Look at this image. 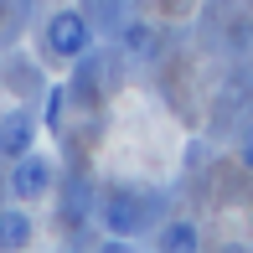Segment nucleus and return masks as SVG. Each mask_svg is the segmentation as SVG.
Masks as SVG:
<instances>
[{
    "mask_svg": "<svg viewBox=\"0 0 253 253\" xmlns=\"http://www.w3.org/2000/svg\"><path fill=\"white\" fill-rule=\"evenodd\" d=\"M42 42H47L52 57H83L88 52V16L83 10H52Z\"/></svg>",
    "mask_w": 253,
    "mask_h": 253,
    "instance_id": "f257e3e1",
    "label": "nucleus"
},
{
    "mask_svg": "<svg viewBox=\"0 0 253 253\" xmlns=\"http://www.w3.org/2000/svg\"><path fill=\"white\" fill-rule=\"evenodd\" d=\"M47 186H52V160L26 150L16 160V170H10V191H16L21 202H37V197H47Z\"/></svg>",
    "mask_w": 253,
    "mask_h": 253,
    "instance_id": "7ed1b4c3",
    "label": "nucleus"
},
{
    "mask_svg": "<svg viewBox=\"0 0 253 253\" xmlns=\"http://www.w3.org/2000/svg\"><path fill=\"white\" fill-rule=\"evenodd\" d=\"M31 238V217L26 212H0V248H21Z\"/></svg>",
    "mask_w": 253,
    "mask_h": 253,
    "instance_id": "39448f33",
    "label": "nucleus"
},
{
    "mask_svg": "<svg viewBox=\"0 0 253 253\" xmlns=\"http://www.w3.org/2000/svg\"><path fill=\"white\" fill-rule=\"evenodd\" d=\"M31 140H37V124H31L26 109L0 114V155H5V160H21V155L31 150Z\"/></svg>",
    "mask_w": 253,
    "mask_h": 253,
    "instance_id": "20e7f679",
    "label": "nucleus"
},
{
    "mask_svg": "<svg viewBox=\"0 0 253 253\" xmlns=\"http://www.w3.org/2000/svg\"><path fill=\"white\" fill-rule=\"evenodd\" d=\"M98 222L109 227V233H119V238H134V233L145 227V202L134 197V191H109Z\"/></svg>",
    "mask_w": 253,
    "mask_h": 253,
    "instance_id": "f03ea898",
    "label": "nucleus"
},
{
    "mask_svg": "<svg viewBox=\"0 0 253 253\" xmlns=\"http://www.w3.org/2000/svg\"><path fill=\"white\" fill-rule=\"evenodd\" d=\"M62 103H67V88H52V93H47V109H42L47 129H57V124H62Z\"/></svg>",
    "mask_w": 253,
    "mask_h": 253,
    "instance_id": "6e6552de",
    "label": "nucleus"
},
{
    "mask_svg": "<svg viewBox=\"0 0 253 253\" xmlns=\"http://www.w3.org/2000/svg\"><path fill=\"white\" fill-rule=\"evenodd\" d=\"M124 52H134V57H150V52H155V31L145 26V21L124 26Z\"/></svg>",
    "mask_w": 253,
    "mask_h": 253,
    "instance_id": "0eeeda50",
    "label": "nucleus"
},
{
    "mask_svg": "<svg viewBox=\"0 0 253 253\" xmlns=\"http://www.w3.org/2000/svg\"><path fill=\"white\" fill-rule=\"evenodd\" d=\"M238 160H243V166L253 170V119L243 124V134H238Z\"/></svg>",
    "mask_w": 253,
    "mask_h": 253,
    "instance_id": "1a4fd4ad",
    "label": "nucleus"
},
{
    "mask_svg": "<svg viewBox=\"0 0 253 253\" xmlns=\"http://www.w3.org/2000/svg\"><path fill=\"white\" fill-rule=\"evenodd\" d=\"M160 248H166V253H186V248H197V227H191V222H170L166 233H160Z\"/></svg>",
    "mask_w": 253,
    "mask_h": 253,
    "instance_id": "423d86ee",
    "label": "nucleus"
}]
</instances>
